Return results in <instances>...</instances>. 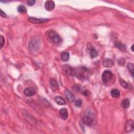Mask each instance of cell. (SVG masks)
Here are the masks:
<instances>
[{
  "instance_id": "obj_19",
  "label": "cell",
  "mask_w": 134,
  "mask_h": 134,
  "mask_svg": "<svg viewBox=\"0 0 134 134\" xmlns=\"http://www.w3.org/2000/svg\"><path fill=\"white\" fill-rule=\"evenodd\" d=\"M90 56L92 58H94L96 57H98V53L96 51L94 47H92L91 48H90Z\"/></svg>"
},
{
  "instance_id": "obj_12",
  "label": "cell",
  "mask_w": 134,
  "mask_h": 134,
  "mask_svg": "<svg viewBox=\"0 0 134 134\" xmlns=\"http://www.w3.org/2000/svg\"><path fill=\"white\" fill-rule=\"evenodd\" d=\"M65 96L66 99L69 102H73L74 100V95L69 90H67L65 91Z\"/></svg>"
},
{
  "instance_id": "obj_18",
  "label": "cell",
  "mask_w": 134,
  "mask_h": 134,
  "mask_svg": "<svg viewBox=\"0 0 134 134\" xmlns=\"http://www.w3.org/2000/svg\"><path fill=\"white\" fill-rule=\"evenodd\" d=\"M130 105V102L129 100L128 99H125L122 100L121 102V106L124 109H127L129 107Z\"/></svg>"
},
{
  "instance_id": "obj_22",
  "label": "cell",
  "mask_w": 134,
  "mask_h": 134,
  "mask_svg": "<svg viewBox=\"0 0 134 134\" xmlns=\"http://www.w3.org/2000/svg\"><path fill=\"white\" fill-rule=\"evenodd\" d=\"M128 69L129 71V72H131L133 78L134 77V66L132 63H128L127 65Z\"/></svg>"
},
{
  "instance_id": "obj_29",
  "label": "cell",
  "mask_w": 134,
  "mask_h": 134,
  "mask_svg": "<svg viewBox=\"0 0 134 134\" xmlns=\"http://www.w3.org/2000/svg\"><path fill=\"white\" fill-rule=\"evenodd\" d=\"M1 16L3 17H6V14L3 12V11L2 10H1Z\"/></svg>"
},
{
  "instance_id": "obj_7",
  "label": "cell",
  "mask_w": 134,
  "mask_h": 134,
  "mask_svg": "<svg viewBox=\"0 0 134 134\" xmlns=\"http://www.w3.org/2000/svg\"><path fill=\"white\" fill-rule=\"evenodd\" d=\"M28 21L34 24H41L44 23L48 21V19H45V18H36L34 17H30L28 19Z\"/></svg>"
},
{
  "instance_id": "obj_4",
  "label": "cell",
  "mask_w": 134,
  "mask_h": 134,
  "mask_svg": "<svg viewBox=\"0 0 134 134\" xmlns=\"http://www.w3.org/2000/svg\"><path fill=\"white\" fill-rule=\"evenodd\" d=\"M112 78V73L109 70L104 71L102 74V80L104 84H106L110 81Z\"/></svg>"
},
{
  "instance_id": "obj_6",
  "label": "cell",
  "mask_w": 134,
  "mask_h": 134,
  "mask_svg": "<svg viewBox=\"0 0 134 134\" xmlns=\"http://www.w3.org/2000/svg\"><path fill=\"white\" fill-rule=\"evenodd\" d=\"M63 68L65 72L71 76H74L76 74V70L69 65L64 66Z\"/></svg>"
},
{
  "instance_id": "obj_11",
  "label": "cell",
  "mask_w": 134,
  "mask_h": 134,
  "mask_svg": "<svg viewBox=\"0 0 134 134\" xmlns=\"http://www.w3.org/2000/svg\"><path fill=\"white\" fill-rule=\"evenodd\" d=\"M114 62L113 60L109 58L104 59L103 61V65L106 68H111L113 66Z\"/></svg>"
},
{
  "instance_id": "obj_20",
  "label": "cell",
  "mask_w": 134,
  "mask_h": 134,
  "mask_svg": "<svg viewBox=\"0 0 134 134\" xmlns=\"http://www.w3.org/2000/svg\"><path fill=\"white\" fill-rule=\"evenodd\" d=\"M111 95L114 98H118L120 96V92L117 89H113L111 91Z\"/></svg>"
},
{
  "instance_id": "obj_30",
  "label": "cell",
  "mask_w": 134,
  "mask_h": 134,
  "mask_svg": "<svg viewBox=\"0 0 134 134\" xmlns=\"http://www.w3.org/2000/svg\"><path fill=\"white\" fill-rule=\"evenodd\" d=\"M133 47H134V45H132V47H131V49H132V51H134V49H133Z\"/></svg>"
},
{
  "instance_id": "obj_26",
  "label": "cell",
  "mask_w": 134,
  "mask_h": 134,
  "mask_svg": "<svg viewBox=\"0 0 134 134\" xmlns=\"http://www.w3.org/2000/svg\"><path fill=\"white\" fill-rule=\"evenodd\" d=\"M35 2L36 1H35V0H29V1H27V4L29 6H33L35 4Z\"/></svg>"
},
{
  "instance_id": "obj_5",
  "label": "cell",
  "mask_w": 134,
  "mask_h": 134,
  "mask_svg": "<svg viewBox=\"0 0 134 134\" xmlns=\"http://www.w3.org/2000/svg\"><path fill=\"white\" fill-rule=\"evenodd\" d=\"M125 131L126 132L129 133L134 129V122L132 120H129L126 122L125 124Z\"/></svg>"
},
{
  "instance_id": "obj_24",
  "label": "cell",
  "mask_w": 134,
  "mask_h": 134,
  "mask_svg": "<svg viewBox=\"0 0 134 134\" xmlns=\"http://www.w3.org/2000/svg\"><path fill=\"white\" fill-rule=\"evenodd\" d=\"M120 83L122 86L124 88H127L128 87V83L126 82L125 81L122 79H120Z\"/></svg>"
},
{
  "instance_id": "obj_21",
  "label": "cell",
  "mask_w": 134,
  "mask_h": 134,
  "mask_svg": "<svg viewBox=\"0 0 134 134\" xmlns=\"http://www.w3.org/2000/svg\"><path fill=\"white\" fill-rule=\"evenodd\" d=\"M17 11L20 13H25L26 12V7L23 5H20L17 7Z\"/></svg>"
},
{
  "instance_id": "obj_15",
  "label": "cell",
  "mask_w": 134,
  "mask_h": 134,
  "mask_svg": "<svg viewBox=\"0 0 134 134\" xmlns=\"http://www.w3.org/2000/svg\"><path fill=\"white\" fill-rule=\"evenodd\" d=\"M114 44L115 46L121 51H125L126 50V47L125 45L122 44L120 42H115Z\"/></svg>"
},
{
  "instance_id": "obj_13",
  "label": "cell",
  "mask_w": 134,
  "mask_h": 134,
  "mask_svg": "<svg viewBox=\"0 0 134 134\" xmlns=\"http://www.w3.org/2000/svg\"><path fill=\"white\" fill-rule=\"evenodd\" d=\"M55 102L59 105H64L66 104V100L60 96H57L55 98Z\"/></svg>"
},
{
  "instance_id": "obj_8",
  "label": "cell",
  "mask_w": 134,
  "mask_h": 134,
  "mask_svg": "<svg viewBox=\"0 0 134 134\" xmlns=\"http://www.w3.org/2000/svg\"><path fill=\"white\" fill-rule=\"evenodd\" d=\"M55 7V3L53 1H47L45 3V7L48 11H51Z\"/></svg>"
},
{
  "instance_id": "obj_23",
  "label": "cell",
  "mask_w": 134,
  "mask_h": 134,
  "mask_svg": "<svg viewBox=\"0 0 134 134\" xmlns=\"http://www.w3.org/2000/svg\"><path fill=\"white\" fill-rule=\"evenodd\" d=\"M82 100L80 99H77L74 101V104H75V105L77 107H80L82 105Z\"/></svg>"
},
{
  "instance_id": "obj_16",
  "label": "cell",
  "mask_w": 134,
  "mask_h": 134,
  "mask_svg": "<svg viewBox=\"0 0 134 134\" xmlns=\"http://www.w3.org/2000/svg\"><path fill=\"white\" fill-rule=\"evenodd\" d=\"M87 72H88L87 69H86L85 68H82L79 71V73H78V75L79 76V78H83V79H84V78H85V76H87L86 74Z\"/></svg>"
},
{
  "instance_id": "obj_14",
  "label": "cell",
  "mask_w": 134,
  "mask_h": 134,
  "mask_svg": "<svg viewBox=\"0 0 134 134\" xmlns=\"http://www.w3.org/2000/svg\"><path fill=\"white\" fill-rule=\"evenodd\" d=\"M59 114L63 120H66L68 117V112L66 109H61L59 111Z\"/></svg>"
},
{
  "instance_id": "obj_27",
  "label": "cell",
  "mask_w": 134,
  "mask_h": 134,
  "mask_svg": "<svg viewBox=\"0 0 134 134\" xmlns=\"http://www.w3.org/2000/svg\"><path fill=\"white\" fill-rule=\"evenodd\" d=\"M90 93H91L89 91V90H87L84 91L82 92V94H83L84 95L86 96H88L90 95Z\"/></svg>"
},
{
  "instance_id": "obj_25",
  "label": "cell",
  "mask_w": 134,
  "mask_h": 134,
  "mask_svg": "<svg viewBox=\"0 0 134 134\" xmlns=\"http://www.w3.org/2000/svg\"><path fill=\"white\" fill-rule=\"evenodd\" d=\"M0 44H1V47L2 48L5 44V38L2 35L0 36Z\"/></svg>"
},
{
  "instance_id": "obj_10",
  "label": "cell",
  "mask_w": 134,
  "mask_h": 134,
  "mask_svg": "<svg viewBox=\"0 0 134 134\" xmlns=\"http://www.w3.org/2000/svg\"><path fill=\"white\" fill-rule=\"evenodd\" d=\"M50 85L52 90L54 91H56L59 89V84L57 81L52 78L50 80Z\"/></svg>"
},
{
  "instance_id": "obj_9",
  "label": "cell",
  "mask_w": 134,
  "mask_h": 134,
  "mask_svg": "<svg viewBox=\"0 0 134 134\" xmlns=\"http://www.w3.org/2000/svg\"><path fill=\"white\" fill-rule=\"evenodd\" d=\"M24 92V94L26 96H28V97H31V96L35 95L36 92V90L34 88H28L25 89Z\"/></svg>"
},
{
  "instance_id": "obj_2",
  "label": "cell",
  "mask_w": 134,
  "mask_h": 134,
  "mask_svg": "<svg viewBox=\"0 0 134 134\" xmlns=\"http://www.w3.org/2000/svg\"><path fill=\"white\" fill-rule=\"evenodd\" d=\"M48 37H49L50 40H51L54 43L60 44L62 42L61 37L56 32L54 31H51L49 33Z\"/></svg>"
},
{
  "instance_id": "obj_17",
  "label": "cell",
  "mask_w": 134,
  "mask_h": 134,
  "mask_svg": "<svg viewBox=\"0 0 134 134\" xmlns=\"http://www.w3.org/2000/svg\"><path fill=\"white\" fill-rule=\"evenodd\" d=\"M61 59L63 61H68L70 58V55L68 52H63L61 54Z\"/></svg>"
},
{
  "instance_id": "obj_3",
  "label": "cell",
  "mask_w": 134,
  "mask_h": 134,
  "mask_svg": "<svg viewBox=\"0 0 134 134\" xmlns=\"http://www.w3.org/2000/svg\"><path fill=\"white\" fill-rule=\"evenodd\" d=\"M40 47V43L36 38L32 39L29 43L28 47L33 51H36L38 50Z\"/></svg>"
},
{
  "instance_id": "obj_1",
  "label": "cell",
  "mask_w": 134,
  "mask_h": 134,
  "mask_svg": "<svg viewBox=\"0 0 134 134\" xmlns=\"http://www.w3.org/2000/svg\"><path fill=\"white\" fill-rule=\"evenodd\" d=\"M94 120V115L91 111L88 110L85 112L82 118V121L84 124L89 126H91L93 124Z\"/></svg>"
},
{
  "instance_id": "obj_28",
  "label": "cell",
  "mask_w": 134,
  "mask_h": 134,
  "mask_svg": "<svg viewBox=\"0 0 134 134\" xmlns=\"http://www.w3.org/2000/svg\"><path fill=\"white\" fill-rule=\"evenodd\" d=\"M123 59L122 58V59H120V60H119L118 64H119V65H123L125 64V60H124L123 61H122Z\"/></svg>"
}]
</instances>
